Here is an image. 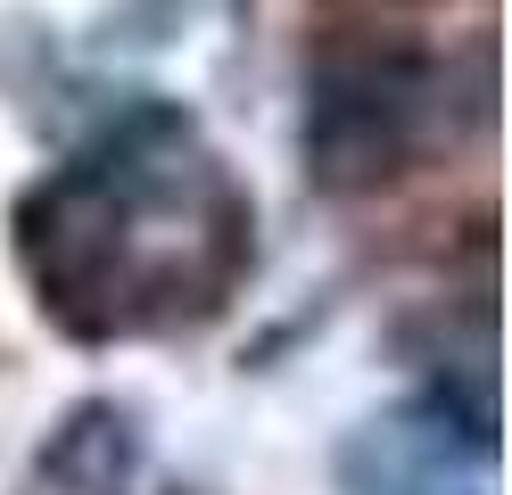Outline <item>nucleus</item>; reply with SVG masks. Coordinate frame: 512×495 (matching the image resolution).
Masks as SVG:
<instances>
[{
    "instance_id": "nucleus-1",
    "label": "nucleus",
    "mask_w": 512,
    "mask_h": 495,
    "mask_svg": "<svg viewBox=\"0 0 512 495\" xmlns=\"http://www.w3.org/2000/svg\"><path fill=\"white\" fill-rule=\"evenodd\" d=\"M422 108H430V75L413 58H331L323 83H314V108H306V157L314 174L356 190L397 174L405 149L422 141Z\"/></svg>"
},
{
    "instance_id": "nucleus-2",
    "label": "nucleus",
    "mask_w": 512,
    "mask_h": 495,
    "mask_svg": "<svg viewBox=\"0 0 512 495\" xmlns=\"http://www.w3.org/2000/svg\"><path fill=\"white\" fill-rule=\"evenodd\" d=\"M413 495H438V487H413ZM463 495H471V487H463Z\"/></svg>"
}]
</instances>
